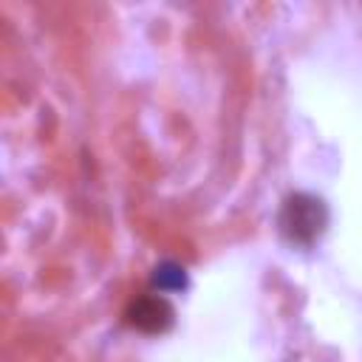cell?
Instances as JSON below:
<instances>
[{
	"mask_svg": "<svg viewBox=\"0 0 362 362\" xmlns=\"http://www.w3.org/2000/svg\"><path fill=\"white\" fill-rule=\"evenodd\" d=\"M280 223H283V232L297 240V243H308L314 240L322 226H325V206L320 198L314 195H305V192H297L286 201L283 206V215H280Z\"/></svg>",
	"mask_w": 362,
	"mask_h": 362,
	"instance_id": "1",
	"label": "cell"
},
{
	"mask_svg": "<svg viewBox=\"0 0 362 362\" xmlns=\"http://www.w3.org/2000/svg\"><path fill=\"white\" fill-rule=\"evenodd\" d=\"M130 322L141 331H164L173 322V308L164 297L150 294L130 305Z\"/></svg>",
	"mask_w": 362,
	"mask_h": 362,
	"instance_id": "2",
	"label": "cell"
},
{
	"mask_svg": "<svg viewBox=\"0 0 362 362\" xmlns=\"http://www.w3.org/2000/svg\"><path fill=\"white\" fill-rule=\"evenodd\" d=\"M153 283L161 288V291H170V288H181L184 283H187V274H184V269L178 266V263H161L158 269H156V274H153Z\"/></svg>",
	"mask_w": 362,
	"mask_h": 362,
	"instance_id": "3",
	"label": "cell"
}]
</instances>
